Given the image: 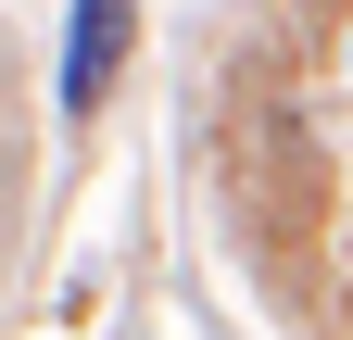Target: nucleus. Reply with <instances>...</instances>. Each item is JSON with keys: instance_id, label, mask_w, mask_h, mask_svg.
<instances>
[{"instance_id": "nucleus-1", "label": "nucleus", "mask_w": 353, "mask_h": 340, "mask_svg": "<svg viewBox=\"0 0 353 340\" xmlns=\"http://www.w3.org/2000/svg\"><path fill=\"white\" fill-rule=\"evenodd\" d=\"M126 38H139V0H76V25H63V114H101Z\"/></svg>"}, {"instance_id": "nucleus-2", "label": "nucleus", "mask_w": 353, "mask_h": 340, "mask_svg": "<svg viewBox=\"0 0 353 340\" xmlns=\"http://www.w3.org/2000/svg\"><path fill=\"white\" fill-rule=\"evenodd\" d=\"M341 76H353V25H341Z\"/></svg>"}]
</instances>
